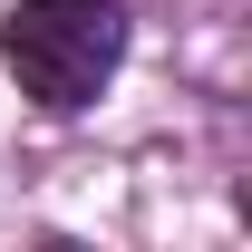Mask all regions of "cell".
<instances>
[{
    "label": "cell",
    "instance_id": "6da1fadb",
    "mask_svg": "<svg viewBox=\"0 0 252 252\" xmlns=\"http://www.w3.org/2000/svg\"><path fill=\"white\" fill-rule=\"evenodd\" d=\"M0 59L39 117H78L126 59V10L117 0H10L0 10Z\"/></svg>",
    "mask_w": 252,
    "mask_h": 252
}]
</instances>
